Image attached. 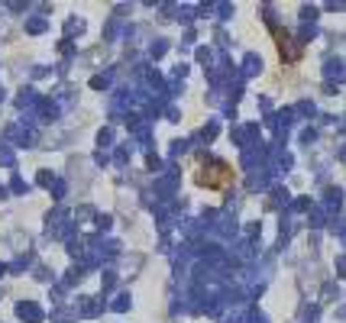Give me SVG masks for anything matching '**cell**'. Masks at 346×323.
Returning <instances> with one entry per match:
<instances>
[{
  "label": "cell",
  "instance_id": "obj_1",
  "mask_svg": "<svg viewBox=\"0 0 346 323\" xmlns=\"http://www.w3.org/2000/svg\"><path fill=\"white\" fill-rule=\"evenodd\" d=\"M230 181H233V168L223 162H207L198 168V184H204V188H223Z\"/></svg>",
  "mask_w": 346,
  "mask_h": 323
}]
</instances>
